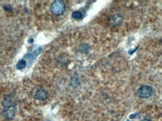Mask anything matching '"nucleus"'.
Segmentation results:
<instances>
[{
  "instance_id": "obj_1",
  "label": "nucleus",
  "mask_w": 162,
  "mask_h": 121,
  "mask_svg": "<svg viewBox=\"0 0 162 121\" xmlns=\"http://www.w3.org/2000/svg\"><path fill=\"white\" fill-rule=\"evenodd\" d=\"M50 9H51L52 13L54 14L60 15L65 10V4L61 0H57L52 3Z\"/></svg>"
},
{
  "instance_id": "obj_2",
  "label": "nucleus",
  "mask_w": 162,
  "mask_h": 121,
  "mask_svg": "<svg viewBox=\"0 0 162 121\" xmlns=\"http://www.w3.org/2000/svg\"><path fill=\"white\" fill-rule=\"evenodd\" d=\"M153 94V89L151 86H144L138 89L137 91V94L139 97L148 98L151 97Z\"/></svg>"
},
{
  "instance_id": "obj_3",
  "label": "nucleus",
  "mask_w": 162,
  "mask_h": 121,
  "mask_svg": "<svg viewBox=\"0 0 162 121\" xmlns=\"http://www.w3.org/2000/svg\"><path fill=\"white\" fill-rule=\"evenodd\" d=\"M3 116L8 120H11L14 118L16 114V108L15 106H9L5 107L4 110L2 112Z\"/></svg>"
},
{
  "instance_id": "obj_4",
  "label": "nucleus",
  "mask_w": 162,
  "mask_h": 121,
  "mask_svg": "<svg viewBox=\"0 0 162 121\" xmlns=\"http://www.w3.org/2000/svg\"><path fill=\"white\" fill-rule=\"evenodd\" d=\"M34 97L36 100H45L48 98V92L44 89H39L36 91Z\"/></svg>"
},
{
  "instance_id": "obj_5",
  "label": "nucleus",
  "mask_w": 162,
  "mask_h": 121,
  "mask_svg": "<svg viewBox=\"0 0 162 121\" xmlns=\"http://www.w3.org/2000/svg\"><path fill=\"white\" fill-rule=\"evenodd\" d=\"M123 18L120 16V15L115 14L113 15V16L110 18L109 22L111 25H114V26H115V25H120V24L122 22V21H123Z\"/></svg>"
},
{
  "instance_id": "obj_6",
  "label": "nucleus",
  "mask_w": 162,
  "mask_h": 121,
  "mask_svg": "<svg viewBox=\"0 0 162 121\" xmlns=\"http://www.w3.org/2000/svg\"><path fill=\"white\" fill-rule=\"evenodd\" d=\"M14 98L12 97L11 96H8L6 98H5V100L2 102V105H4V107L14 106Z\"/></svg>"
},
{
  "instance_id": "obj_7",
  "label": "nucleus",
  "mask_w": 162,
  "mask_h": 121,
  "mask_svg": "<svg viewBox=\"0 0 162 121\" xmlns=\"http://www.w3.org/2000/svg\"><path fill=\"white\" fill-rule=\"evenodd\" d=\"M26 66V62L24 60H20L17 64V68L19 70H22V69L25 68Z\"/></svg>"
},
{
  "instance_id": "obj_8",
  "label": "nucleus",
  "mask_w": 162,
  "mask_h": 121,
  "mask_svg": "<svg viewBox=\"0 0 162 121\" xmlns=\"http://www.w3.org/2000/svg\"><path fill=\"white\" fill-rule=\"evenodd\" d=\"M72 16L73 19H75V20H80V19L82 18V13H81V11H76L73 12Z\"/></svg>"
},
{
  "instance_id": "obj_9",
  "label": "nucleus",
  "mask_w": 162,
  "mask_h": 121,
  "mask_svg": "<svg viewBox=\"0 0 162 121\" xmlns=\"http://www.w3.org/2000/svg\"><path fill=\"white\" fill-rule=\"evenodd\" d=\"M142 121H152L151 120H149V119H144V120H143Z\"/></svg>"
}]
</instances>
